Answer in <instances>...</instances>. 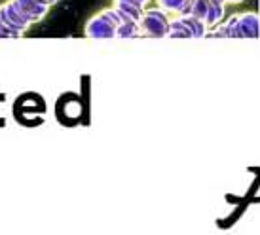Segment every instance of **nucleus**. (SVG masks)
Returning a JSON list of instances; mask_svg holds the SVG:
<instances>
[{
    "label": "nucleus",
    "mask_w": 260,
    "mask_h": 235,
    "mask_svg": "<svg viewBox=\"0 0 260 235\" xmlns=\"http://www.w3.org/2000/svg\"><path fill=\"white\" fill-rule=\"evenodd\" d=\"M171 19L164 8H152L145 10L141 19H139V29L141 36H150V38H164L169 32Z\"/></svg>",
    "instance_id": "f257e3e1"
},
{
    "label": "nucleus",
    "mask_w": 260,
    "mask_h": 235,
    "mask_svg": "<svg viewBox=\"0 0 260 235\" xmlns=\"http://www.w3.org/2000/svg\"><path fill=\"white\" fill-rule=\"evenodd\" d=\"M123 19L116 10H105L93 19H89L86 27V36L89 38H116V30Z\"/></svg>",
    "instance_id": "f03ea898"
},
{
    "label": "nucleus",
    "mask_w": 260,
    "mask_h": 235,
    "mask_svg": "<svg viewBox=\"0 0 260 235\" xmlns=\"http://www.w3.org/2000/svg\"><path fill=\"white\" fill-rule=\"evenodd\" d=\"M260 23L258 15L253 12L238 14V38H258Z\"/></svg>",
    "instance_id": "7ed1b4c3"
},
{
    "label": "nucleus",
    "mask_w": 260,
    "mask_h": 235,
    "mask_svg": "<svg viewBox=\"0 0 260 235\" xmlns=\"http://www.w3.org/2000/svg\"><path fill=\"white\" fill-rule=\"evenodd\" d=\"M14 4L29 17L30 23L40 21L44 15H46V12H48V8H50L46 6V4H42L40 0H14Z\"/></svg>",
    "instance_id": "20e7f679"
},
{
    "label": "nucleus",
    "mask_w": 260,
    "mask_h": 235,
    "mask_svg": "<svg viewBox=\"0 0 260 235\" xmlns=\"http://www.w3.org/2000/svg\"><path fill=\"white\" fill-rule=\"evenodd\" d=\"M194 0H158L159 8H164L166 12H175L179 15H186L192 10Z\"/></svg>",
    "instance_id": "39448f33"
},
{
    "label": "nucleus",
    "mask_w": 260,
    "mask_h": 235,
    "mask_svg": "<svg viewBox=\"0 0 260 235\" xmlns=\"http://www.w3.org/2000/svg\"><path fill=\"white\" fill-rule=\"evenodd\" d=\"M137 36H141V29H139V21H133V19L122 21L116 30V38H137Z\"/></svg>",
    "instance_id": "423d86ee"
},
{
    "label": "nucleus",
    "mask_w": 260,
    "mask_h": 235,
    "mask_svg": "<svg viewBox=\"0 0 260 235\" xmlns=\"http://www.w3.org/2000/svg\"><path fill=\"white\" fill-rule=\"evenodd\" d=\"M122 2H131V4H135V6L145 8V6H146V2H148V0H122Z\"/></svg>",
    "instance_id": "0eeeda50"
},
{
    "label": "nucleus",
    "mask_w": 260,
    "mask_h": 235,
    "mask_svg": "<svg viewBox=\"0 0 260 235\" xmlns=\"http://www.w3.org/2000/svg\"><path fill=\"white\" fill-rule=\"evenodd\" d=\"M42 4H46V6H53L55 2H59V0H40Z\"/></svg>",
    "instance_id": "6e6552de"
},
{
    "label": "nucleus",
    "mask_w": 260,
    "mask_h": 235,
    "mask_svg": "<svg viewBox=\"0 0 260 235\" xmlns=\"http://www.w3.org/2000/svg\"><path fill=\"white\" fill-rule=\"evenodd\" d=\"M230 4H239V2H243V0H228Z\"/></svg>",
    "instance_id": "1a4fd4ad"
}]
</instances>
